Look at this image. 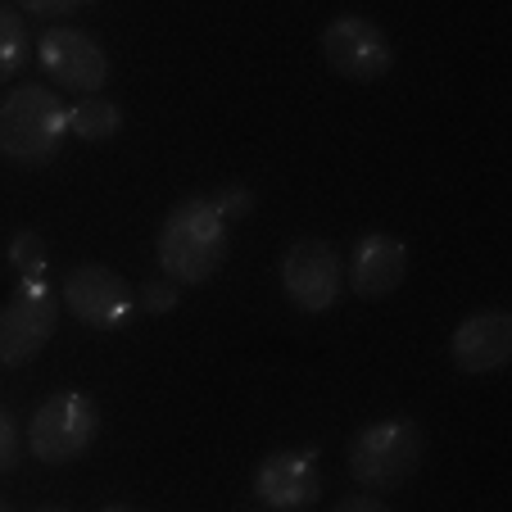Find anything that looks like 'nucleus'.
I'll use <instances>...</instances> for the list:
<instances>
[{"label":"nucleus","instance_id":"nucleus-1","mask_svg":"<svg viewBox=\"0 0 512 512\" xmlns=\"http://www.w3.org/2000/svg\"><path fill=\"white\" fill-rule=\"evenodd\" d=\"M155 259L177 286H204L227 259V218L209 204V195H186L168 209L155 236Z\"/></svg>","mask_w":512,"mask_h":512},{"label":"nucleus","instance_id":"nucleus-2","mask_svg":"<svg viewBox=\"0 0 512 512\" xmlns=\"http://www.w3.org/2000/svg\"><path fill=\"white\" fill-rule=\"evenodd\" d=\"M68 136V109L41 82H19L0 105V155L23 168L50 164Z\"/></svg>","mask_w":512,"mask_h":512},{"label":"nucleus","instance_id":"nucleus-3","mask_svg":"<svg viewBox=\"0 0 512 512\" xmlns=\"http://www.w3.org/2000/svg\"><path fill=\"white\" fill-rule=\"evenodd\" d=\"M426 454V435L413 417H386V422H372L354 435L349 445V476H354L363 490H404L417 476Z\"/></svg>","mask_w":512,"mask_h":512},{"label":"nucleus","instance_id":"nucleus-4","mask_svg":"<svg viewBox=\"0 0 512 512\" xmlns=\"http://www.w3.org/2000/svg\"><path fill=\"white\" fill-rule=\"evenodd\" d=\"M100 435V408L91 395L82 390H59L50 395L46 404L32 413L28 426V449L37 463L46 467H64V463H78Z\"/></svg>","mask_w":512,"mask_h":512},{"label":"nucleus","instance_id":"nucleus-5","mask_svg":"<svg viewBox=\"0 0 512 512\" xmlns=\"http://www.w3.org/2000/svg\"><path fill=\"white\" fill-rule=\"evenodd\" d=\"M59 327V295L46 286V277H23L10 304L0 309V363L23 368L50 345Z\"/></svg>","mask_w":512,"mask_h":512},{"label":"nucleus","instance_id":"nucleus-6","mask_svg":"<svg viewBox=\"0 0 512 512\" xmlns=\"http://www.w3.org/2000/svg\"><path fill=\"white\" fill-rule=\"evenodd\" d=\"M281 290L286 300L300 313H327L340 304V290H345V263L318 236H304L286 250L281 259Z\"/></svg>","mask_w":512,"mask_h":512},{"label":"nucleus","instance_id":"nucleus-7","mask_svg":"<svg viewBox=\"0 0 512 512\" xmlns=\"http://www.w3.org/2000/svg\"><path fill=\"white\" fill-rule=\"evenodd\" d=\"M59 304L78 322H87V327L118 331V327H127L136 313V290L127 286L114 268H105V263H82V268H73L64 277Z\"/></svg>","mask_w":512,"mask_h":512},{"label":"nucleus","instance_id":"nucleus-8","mask_svg":"<svg viewBox=\"0 0 512 512\" xmlns=\"http://www.w3.org/2000/svg\"><path fill=\"white\" fill-rule=\"evenodd\" d=\"M322 55L349 82H381L395 68V46L390 37L363 14H340L322 32Z\"/></svg>","mask_w":512,"mask_h":512},{"label":"nucleus","instance_id":"nucleus-9","mask_svg":"<svg viewBox=\"0 0 512 512\" xmlns=\"http://www.w3.org/2000/svg\"><path fill=\"white\" fill-rule=\"evenodd\" d=\"M41 68L64 91L78 96H100L109 82V55L91 32L82 28H50L41 32Z\"/></svg>","mask_w":512,"mask_h":512},{"label":"nucleus","instance_id":"nucleus-10","mask_svg":"<svg viewBox=\"0 0 512 512\" xmlns=\"http://www.w3.org/2000/svg\"><path fill=\"white\" fill-rule=\"evenodd\" d=\"M254 494L263 508L300 512L322 499V472L313 449H277L254 472Z\"/></svg>","mask_w":512,"mask_h":512},{"label":"nucleus","instance_id":"nucleus-11","mask_svg":"<svg viewBox=\"0 0 512 512\" xmlns=\"http://www.w3.org/2000/svg\"><path fill=\"white\" fill-rule=\"evenodd\" d=\"M458 372H499L512 358V313L508 309H476L472 318L458 322L454 340H449Z\"/></svg>","mask_w":512,"mask_h":512},{"label":"nucleus","instance_id":"nucleus-12","mask_svg":"<svg viewBox=\"0 0 512 512\" xmlns=\"http://www.w3.org/2000/svg\"><path fill=\"white\" fill-rule=\"evenodd\" d=\"M408 272V245L390 232H368L349 259V290L358 300H386L395 295Z\"/></svg>","mask_w":512,"mask_h":512},{"label":"nucleus","instance_id":"nucleus-13","mask_svg":"<svg viewBox=\"0 0 512 512\" xmlns=\"http://www.w3.org/2000/svg\"><path fill=\"white\" fill-rule=\"evenodd\" d=\"M68 132L78 141H114L123 132V109L114 100H100V96H82L78 105L68 109Z\"/></svg>","mask_w":512,"mask_h":512},{"label":"nucleus","instance_id":"nucleus-14","mask_svg":"<svg viewBox=\"0 0 512 512\" xmlns=\"http://www.w3.org/2000/svg\"><path fill=\"white\" fill-rule=\"evenodd\" d=\"M32 55V41H28V28L23 19L10 10V5H0V82L14 78Z\"/></svg>","mask_w":512,"mask_h":512},{"label":"nucleus","instance_id":"nucleus-15","mask_svg":"<svg viewBox=\"0 0 512 512\" xmlns=\"http://www.w3.org/2000/svg\"><path fill=\"white\" fill-rule=\"evenodd\" d=\"M10 263L19 268V277H46V241L37 232H19L10 241Z\"/></svg>","mask_w":512,"mask_h":512},{"label":"nucleus","instance_id":"nucleus-16","mask_svg":"<svg viewBox=\"0 0 512 512\" xmlns=\"http://www.w3.org/2000/svg\"><path fill=\"white\" fill-rule=\"evenodd\" d=\"M209 204H213L218 213H223L227 223H236V218H245V213L254 209V195H250V186L236 182V186H223L218 195H209Z\"/></svg>","mask_w":512,"mask_h":512},{"label":"nucleus","instance_id":"nucleus-17","mask_svg":"<svg viewBox=\"0 0 512 512\" xmlns=\"http://www.w3.org/2000/svg\"><path fill=\"white\" fill-rule=\"evenodd\" d=\"M177 281H150V286L136 290V304H141L145 313H173L177 309Z\"/></svg>","mask_w":512,"mask_h":512},{"label":"nucleus","instance_id":"nucleus-18","mask_svg":"<svg viewBox=\"0 0 512 512\" xmlns=\"http://www.w3.org/2000/svg\"><path fill=\"white\" fill-rule=\"evenodd\" d=\"M19 463V426L10 413H0V472Z\"/></svg>","mask_w":512,"mask_h":512},{"label":"nucleus","instance_id":"nucleus-19","mask_svg":"<svg viewBox=\"0 0 512 512\" xmlns=\"http://www.w3.org/2000/svg\"><path fill=\"white\" fill-rule=\"evenodd\" d=\"M14 5H23V10H32V14H68V10H78L82 0H14Z\"/></svg>","mask_w":512,"mask_h":512},{"label":"nucleus","instance_id":"nucleus-20","mask_svg":"<svg viewBox=\"0 0 512 512\" xmlns=\"http://www.w3.org/2000/svg\"><path fill=\"white\" fill-rule=\"evenodd\" d=\"M336 508L340 512H386V503H381L377 494H354V499H340Z\"/></svg>","mask_w":512,"mask_h":512},{"label":"nucleus","instance_id":"nucleus-21","mask_svg":"<svg viewBox=\"0 0 512 512\" xmlns=\"http://www.w3.org/2000/svg\"><path fill=\"white\" fill-rule=\"evenodd\" d=\"M0 512H5V503H0Z\"/></svg>","mask_w":512,"mask_h":512}]
</instances>
